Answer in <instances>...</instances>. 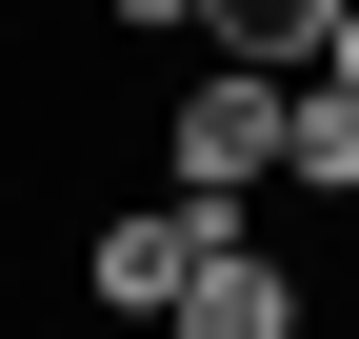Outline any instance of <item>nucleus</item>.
I'll list each match as a JSON object with an SVG mask.
<instances>
[{"instance_id": "f03ea898", "label": "nucleus", "mask_w": 359, "mask_h": 339, "mask_svg": "<svg viewBox=\"0 0 359 339\" xmlns=\"http://www.w3.org/2000/svg\"><path fill=\"white\" fill-rule=\"evenodd\" d=\"M200 260H219V240L180 220V200H140V220H100V240H80V300L160 339V319H180V279H200Z\"/></svg>"}, {"instance_id": "7ed1b4c3", "label": "nucleus", "mask_w": 359, "mask_h": 339, "mask_svg": "<svg viewBox=\"0 0 359 339\" xmlns=\"http://www.w3.org/2000/svg\"><path fill=\"white\" fill-rule=\"evenodd\" d=\"M299 319H320V300H299V260H259V240H219V260L180 279V319H160V339H299Z\"/></svg>"}, {"instance_id": "20e7f679", "label": "nucleus", "mask_w": 359, "mask_h": 339, "mask_svg": "<svg viewBox=\"0 0 359 339\" xmlns=\"http://www.w3.org/2000/svg\"><path fill=\"white\" fill-rule=\"evenodd\" d=\"M200 60H240V80H320V60H339V0H200Z\"/></svg>"}, {"instance_id": "f257e3e1", "label": "nucleus", "mask_w": 359, "mask_h": 339, "mask_svg": "<svg viewBox=\"0 0 359 339\" xmlns=\"http://www.w3.org/2000/svg\"><path fill=\"white\" fill-rule=\"evenodd\" d=\"M259 180H280V80L200 60V80H180V120H160V200H180L200 240H259Z\"/></svg>"}, {"instance_id": "423d86ee", "label": "nucleus", "mask_w": 359, "mask_h": 339, "mask_svg": "<svg viewBox=\"0 0 359 339\" xmlns=\"http://www.w3.org/2000/svg\"><path fill=\"white\" fill-rule=\"evenodd\" d=\"M100 20H120V40H200V0H100Z\"/></svg>"}, {"instance_id": "39448f33", "label": "nucleus", "mask_w": 359, "mask_h": 339, "mask_svg": "<svg viewBox=\"0 0 359 339\" xmlns=\"http://www.w3.org/2000/svg\"><path fill=\"white\" fill-rule=\"evenodd\" d=\"M280 180L299 200H359V80H280Z\"/></svg>"}, {"instance_id": "0eeeda50", "label": "nucleus", "mask_w": 359, "mask_h": 339, "mask_svg": "<svg viewBox=\"0 0 359 339\" xmlns=\"http://www.w3.org/2000/svg\"><path fill=\"white\" fill-rule=\"evenodd\" d=\"M320 80H359V0H339V60H320Z\"/></svg>"}]
</instances>
